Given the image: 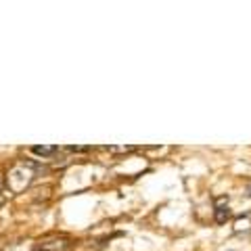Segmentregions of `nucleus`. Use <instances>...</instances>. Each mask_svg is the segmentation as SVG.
Instances as JSON below:
<instances>
[{
  "instance_id": "3",
  "label": "nucleus",
  "mask_w": 251,
  "mask_h": 251,
  "mask_svg": "<svg viewBox=\"0 0 251 251\" xmlns=\"http://www.w3.org/2000/svg\"><path fill=\"white\" fill-rule=\"evenodd\" d=\"M228 218H230L228 203H226V205H218V209H216V222H218V224H224Z\"/></svg>"
},
{
  "instance_id": "4",
  "label": "nucleus",
  "mask_w": 251,
  "mask_h": 251,
  "mask_svg": "<svg viewBox=\"0 0 251 251\" xmlns=\"http://www.w3.org/2000/svg\"><path fill=\"white\" fill-rule=\"evenodd\" d=\"M36 155H40V157H49V155H52L54 151H57V147H34L31 149Z\"/></svg>"
},
{
  "instance_id": "1",
  "label": "nucleus",
  "mask_w": 251,
  "mask_h": 251,
  "mask_svg": "<svg viewBox=\"0 0 251 251\" xmlns=\"http://www.w3.org/2000/svg\"><path fill=\"white\" fill-rule=\"evenodd\" d=\"M34 176H36V170L31 163H25V161L15 163L9 170V174H6V186H9L13 193H21L31 184Z\"/></svg>"
},
{
  "instance_id": "2",
  "label": "nucleus",
  "mask_w": 251,
  "mask_h": 251,
  "mask_svg": "<svg viewBox=\"0 0 251 251\" xmlns=\"http://www.w3.org/2000/svg\"><path fill=\"white\" fill-rule=\"evenodd\" d=\"M69 247H72L69 237H65V234H54V237L44 239L36 251H67Z\"/></svg>"
},
{
  "instance_id": "5",
  "label": "nucleus",
  "mask_w": 251,
  "mask_h": 251,
  "mask_svg": "<svg viewBox=\"0 0 251 251\" xmlns=\"http://www.w3.org/2000/svg\"><path fill=\"white\" fill-rule=\"evenodd\" d=\"M0 191H2V178H0Z\"/></svg>"
}]
</instances>
